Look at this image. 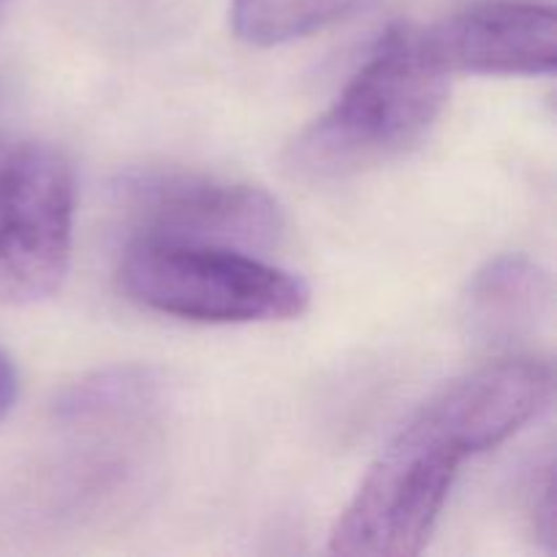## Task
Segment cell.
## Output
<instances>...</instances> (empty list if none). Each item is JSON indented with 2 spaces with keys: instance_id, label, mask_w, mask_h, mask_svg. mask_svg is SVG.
Returning a JSON list of instances; mask_svg holds the SVG:
<instances>
[{
  "instance_id": "1",
  "label": "cell",
  "mask_w": 557,
  "mask_h": 557,
  "mask_svg": "<svg viewBox=\"0 0 557 557\" xmlns=\"http://www.w3.org/2000/svg\"><path fill=\"white\" fill-rule=\"evenodd\" d=\"M449 76L428 60L413 27H395L341 96L305 125L286 150V169L305 183H332L411 150L433 128Z\"/></svg>"
},
{
  "instance_id": "2",
  "label": "cell",
  "mask_w": 557,
  "mask_h": 557,
  "mask_svg": "<svg viewBox=\"0 0 557 557\" xmlns=\"http://www.w3.org/2000/svg\"><path fill=\"white\" fill-rule=\"evenodd\" d=\"M473 457L466 433L430 397L381 449L330 533V553L411 557L428 547L460 466Z\"/></svg>"
},
{
  "instance_id": "3",
  "label": "cell",
  "mask_w": 557,
  "mask_h": 557,
  "mask_svg": "<svg viewBox=\"0 0 557 557\" xmlns=\"http://www.w3.org/2000/svg\"><path fill=\"white\" fill-rule=\"evenodd\" d=\"M117 283L139 308L199 324L288 321L310 305V288L299 275L218 245L131 239Z\"/></svg>"
},
{
  "instance_id": "4",
  "label": "cell",
  "mask_w": 557,
  "mask_h": 557,
  "mask_svg": "<svg viewBox=\"0 0 557 557\" xmlns=\"http://www.w3.org/2000/svg\"><path fill=\"white\" fill-rule=\"evenodd\" d=\"M74 239V172L44 141L0 147V302L36 305L60 292Z\"/></svg>"
},
{
  "instance_id": "5",
  "label": "cell",
  "mask_w": 557,
  "mask_h": 557,
  "mask_svg": "<svg viewBox=\"0 0 557 557\" xmlns=\"http://www.w3.org/2000/svg\"><path fill=\"white\" fill-rule=\"evenodd\" d=\"M131 239L270 250L281 243L283 210L267 190L205 174H145L125 185Z\"/></svg>"
},
{
  "instance_id": "6",
  "label": "cell",
  "mask_w": 557,
  "mask_h": 557,
  "mask_svg": "<svg viewBox=\"0 0 557 557\" xmlns=\"http://www.w3.org/2000/svg\"><path fill=\"white\" fill-rule=\"evenodd\" d=\"M417 41L446 76H542L557 65L553 5L493 0L417 30Z\"/></svg>"
},
{
  "instance_id": "7",
  "label": "cell",
  "mask_w": 557,
  "mask_h": 557,
  "mask_svg": "<svg viewBox=\"0 0 557 557\" xmlns=\"http://www.w3.org/2000/svg\"><path fill=\"white\" fill-rule=\"evenodd\" d=\"M553 310V277L528 256H498L471 277L462 321L476 341L509 346L539 330Z\"/></svg>"
},
{
  "instance_id": "8",
  "label": "cell",
  "mask_w": 557,
  "mask_h": 557,
  "mask_svg": "<svg viewBox=\"0 0 557 557\" xmlns=\"http://www.w3.org/2000/svg\"><path fill=\"white\" fill-rule=\"evenodd\" d=\"M375 0H232V30L250 47H277L337 25Z\"/></svg>"
},
{
  "instance_id": "9",
  "label": "cell",
  "mask_w": 557,
  "mask_h": 557,
  "mask_svg": "<svg viewBox=\"0 0 557 557\" xmlns=\"http://www.w3.org/2000/svg\"><path fill=\"white\" fill-rule=\"evenodd\" d=\"M531 517L533 528H536V536L547 544L549 549L555 547V473H553V460H547V466L542 468V473L536 476L531 490Z\"/></svg>"
},
{
  "instance_id": "10",
  "label": "cell",
  "mask_w": 557,
  "mask_h": 557,
  "mask_svg": "<svg viewBox=\"0 0 557 557\" xmlns=\"http://www.w3.org/2000/svg\"><path fill=\"white\" fill-rule=\"evenodd\" d=\"M16 392H20V381H16V370L11 359L0 351V422L9 417V411L16 403Z\"/></svg>"
}]
</instances>
